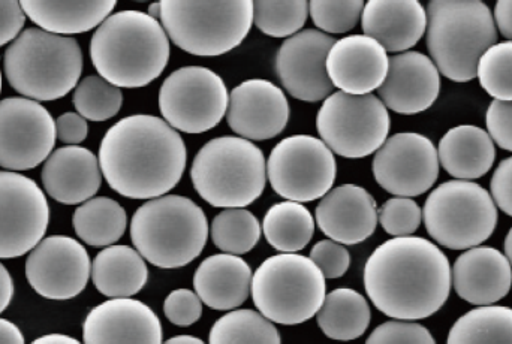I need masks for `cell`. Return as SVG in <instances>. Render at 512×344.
<instances>
[{"label":"cell","instance_id":"1","mask_svg":"<svg viewBox=\"0 0 512 344\" xmlns=\"http://www.w3.org/2000/svg\"><path fill=\"white\" fill-rule=\"evenodd\" d=\"M364 289L373 306L391 319L421 321L438 313L451 292L447 255L426 238L393 237L364 265Z\"/></svg>","mask_w":512,"mask_h":344},{"label":"cell","instance_id":"2","mask_svg":"<svg viewBox=\"0 0 512 344\" xmlns=\"http://www.w3.org/2000/svg\"><path fill=\"white\" fill-rule=\"evenodd\" d=\"M98 159L114 192L129 199H152L167 195L182 180L188 150L170 123L135 114L108 129Z\"/></svg>","mask_w":512,"mask_h":344},{"label":"cell","instance_id":"3","mask_svg":"<svg viewBox=\"0 0 512 344\" xmlns=\"http://www.w3.org/2000/svg\"><path fill=\"white\" fill-rule=\"evenodd\" d=\"M90 59L105 80L120 89H140L161 77L170 60V38L149 12L108 15L93 33Z\"/></svg>","mask_w":512,"mask_h":344},{"label":"cell","instance_id":"4","mask_svg":"<svg viewBox=\"0 0 512 344\" xmlns=\"http://www.w3.org/2000/svg\"><path fill=\"white\" fill-rule=\"evenodd\" d=\"M426 44L439 72L454 83L477 78L481 56L498 42L495 17L483 0H430Z\"/></svg>","mask_w":512,"mask_h":344},{"label":"cell","instance_id":"5","mask_svg":"<svg viewBox=\"0 0 512 344\" xmlns=\"http://www.w3.org/2000/svg\"><path fill=\"white\" fill-rule=\"evenodd\" d=\"M83 51L71 35L23 30L6 48L3 71L15 92L39 102L65 98L83 74Z\"/></svg>","mask_w":512,"mask_h":344},{"label":"cell","instance_id":"6","mask_svg":"<svg viewBox=\"0 0 512 344\" xmlns=\"http://www.w3.org/2000/svg\"><path fill=\"white\" fill-rule=\"evenodd\" d=\"M209 238V222L200 205L182 195L144 202L131 220V240L146 261L162 270L194 262Z\"/></svg>","mask_w":512,"mask_h":344},{"label":"cell","instance_id":"7","mask_svg":"<svg viewBox=\"0 0 512 344\" xmlns=\"http://www.w3.org/2000/svg\"><path fill=\"white\" fill-rule=\"evenodd\" d=\"M159 5L168 38L192 56L230 53L254 24V0H161Z\"/></svg>","mask_w":512,"mask_h":344},{"label":"cell","instance_id":"8","mask_svg":"<svg viewBox=\"0 0 512 344\" xmlns=\"http://www.w3.org/2000/svg\"><path fill=\"white\" fill-rule=\"evenodd\" d=\"M191 180L198 195L212 207H248L264 192L267 162L251 140L213 138L195 156Z\"/></svg>","mask_w":512,"mask_h":344},{"label":"cell","instance_id":"9","mask_svg":"<svg viewBox=\"0 0 512 344\" xmlns=\"http://www.w3.org/2000/svg\"><path fill=\"white\" fill-rule=\"evenodd\" d=\"M252 300L268 321L298 325L318 315L327 285L318 265L298 253L265 259L252 277Z\"/></svg>","mask_w":512,"mask_h":344},{"label":"cell","instance_id":"10","mask_svg":"<svg viewBox=\"0 0 512 344\" xmlns=\"http://www.w3.org/2000/svg\"><path fill=\"white\" fill-rule=\"evenodd\" d=\"M423 220L439 246L466 250L492 237L498 225V205L481 184L454 178L432 190L424 204Z\"/></svg>","mask_w":512,"mask_h":344},{"label":"cell","instance_id":"11","mask_svg":"<svg viewBox=\"0 0 512 344\" xmlns=\"http://www.w3.org/2000/svg\"><path fill=\"white\" fill-rule=\"evenodd\" d=\"M388 108L372 93L336 92L324 99L316 129L331 152L346 159L375 155L390 134Z\"/></svg>","mask_w":512,"mask_h":344},{"label":"cell","instance_id":"12","mask_svg":"<svg viewBox=\"0 0 512 344\" xmlns=\"http://www.w3.org/2000/svg\"><path fill=\"white\" fill-rule=\"evenodd\" d=\"M228 99L230 95L221 75L204 66H185L162 84L159 110L176 131L204 134L222 122Z\"/></svg>","mask_w":512,"mask_h":344},{"label":"cell","instance_id":"13","mask_svg":"<svg viewBox=\"0 0 512 344\" xmlns=\"http://www.w3.org/2000/svg\"><path fill=\"white\" fill-rule=\"evenodd\" d=\"M337 165L330 147L312 135H292L271 150L267 177L280 198L312 202L336 181Z\"/></svg>","mask_w":512,"mask_h":344},{"label":"cell","instance_id":"14","mask_svg":"<svg viewBox=\"0 0 512 344\" xmlns=\"http://www.w3.org/2000/svg\"><path fill=\"white\" fill-rule=\"evenodd\" d=\"M56 122L35 99L0 101V168L29 171L44 164L56 144Z\"/></svg>","mask_w":512,"mask_h":344},{"label":"cell","instance_id":"15","mask_svg":"<svg viewBox=\"0 0 512 344\" xmlns=\"http://www.w3.org/2000/svg\"><path fill=\"white\" fill-rule=\"evenodd\" d=\"M50 205L41 187L17 171H0V259L29 253L44 238Z\"/></svg>","mask_w":512,"mask_h":344},{"label":"cell","instance_id":"16","mask_svg":"<svg viewBox=\"0 0 512 344\" xmlns=\"http://www.w3.org/2000/svg\"><path fill=\"white\" fill-rule=\"evenodd\" d=\"M438 149L432 140L415 132L387 138L372 162L376 183L394 196L423 195L439 177Z\"/></svg>","mask_w":512,"mask_h":344},{"label":"cell","instance_id":"17","mask_svg":"<svg viewBox=\"0 0 512 344\" xmlns=\"http://www.w3.org/2000/svg\"><path fill=\"white\" fill-rule=\"evenodd\" d=\"M92 276V262L86 247L66 235L42 238L29 252L26 277L42 298L72 300L86 289Z\"/></svg>","mask_w":512,"mask_h":344},{"label":"cell","instance_id":"18","mask_svg":"<svg viewBox=\"0 0 512 344\" xmlns=\"http://www.w3.org/2000/svg\"><path fill=\"white\" fill-rule=\"evenodd\" d=\"M334 39L322 30L306 29L288 36L277 50L274 69L283 89L303 102L324 101L334 86L327 72V56Z\"/></svg>","mask_w":512,"mask_h":344},{"label":"cell","instance_id":"19","mask_svg":"<svg viewBox=\"0 0 512 344\" xmlns=\"http://www.w3.org/2000/svg\"><path fill=\"white\" fill-rule=\"evenodd\" d=\"M225 117L228 126L240 137L251 141L271 140L288 125V99L271 81L261 78L243 81L230 93Z\"/></svg>","mask_w":512,"mask_h":344},{"label":"cell","instance_id":"20","mask_svg":"<svg viewBox=\"0 0 512 344\" xmlns=\"http://www.w3.org/2000/svg\"><path fill=\"white\" fill-rule=\"evenodd\" d=\"M441 92V72L432 57L420 51H402L390 57L379 99L388 110L414 116L429 110Z\"/></svg>","mask_w":512,"mask_h":344},{"label":"cell","instance_id":"21","mask_svg":"<svg viewBox=\"0 0 512 344\" xmlns=\"http://www.w3.org/2000/svg\"><path fill=\"white\" fill-rule=\"evenodd\" d=\"M390 66L388 51L369 35H351L334 41L327 56V72L334 87L352 95L375 92Z\"/></svg>","mask_w":512,"mask_h":344},{"label":"cell","instance_id":"22","mask_svg":"<svg viewBox=\"0 0 512 344\" xmlns=\"http://www.w3.org/2000/svg\"><path fill=\"white\" fill-rule=\"evenodd\" d=\"M315 217L322 234L345 246L369 240L379 223L375 198L357 184L328 190L316 207Z\"/></svg>","mask_w":512,"mask_h":344},{"label":"cell","instance_id":"23","mask_svg":"<svg viewBox=\"0 0 512 344\" xmlns=\"http://www.w3.org/2000/svg\"><path fill=\"white\" fill-rule=\"evenodd\" d=\"M84 343H162L161 319L131 297L111 298L90 310L83 324Z\"/></svg>","mask_w":512,"mask_h":344},{"label":"cell","instance_id":"24","mask_svg":"<svg viewBox=\"0 0 512 344\" xmlns=\"http://www.w3.org/2000/svg\"><path fill=\"white\" fill-rule=\"evenodd\" d=\"M451 286L466 303L487 306L504 300L512 286V267L495 247L466 249L451 268Z\"/></svg>","mask_w":512,"mask_h":344},{"label":"cell","instance_id":"25","mask_svg":"<svg viewBox=\"0 0 512 344\" xmlns=\"http://www.w3.org/2000/svg\"><path fill=\"white\" fill-rule=\"evenodd\" d=\"M42 186L54 201L83 204L98 193L102 171L95 153L80 146L60 147L45 159Z\"/></svg>","mask_w":512,"mask_h":344},{"label":"cell","instance_id":"26","mask_svg":"<svg viewBox=\"0 0 512 344\" xmlns=\"http://www.w3.org/2000/svg\"><path fill=\"white\" fill-rule=\"evenodd\" d=\"M361 27L388 53H402L426 33V8L420 0H369L361 12Z\"/></svg>","mask_w":512,"mask_h":344},{"label":"cell","instance_id":"27","mask_svg":"<svg viewBox=\"0 0 512 344\" xmlns=\"http://www.w3.org/2000/svg\"><path fill=\"white\" fill-rule=\"evenodd\" d=\"M251 267L233 253H219L201 262L195 271L194 288L198 297L212 310L237 309L251 295Z\"/></svg>","mask_w":512,"mask_h":344},{"label":"cell","instance_id":"28","mask_svg":"<svg viewBox=\"0 0 512 344\" xmlns=\"http://www.w3.org/2000/svg\"><path fill=\"white\" fill-rule=\"evenodd\" d=\"M438 156L439 164L454 178L477 180L495 164V141L478 126H456L439 141Z\"/></svg>","mask_w":512,"mask_h":344},{"label":"cell","instance_id":"29","mask_svg":"<svg viewBox=\"0 0 512 344\" xmlns=\"http://www.w3.org/2000/svg\"><path fill=\"white\" fill-rule=\"evenodd\" d=\"M36 26L60 35H78L98 27L116 8L117 0H20Z\"/></svg>","mask_w":512,"mask_h":344},{"label":"cell","instance_id":"30","mask_svg":"<svg viewBox=\"0 0 512 344\" xmlns=\"http://www.w3.org/2000/svg\"><path fill=\"white\" fill-rule=\"evenodd\" d=\"M95 288L108 298L137 295L149 282L146 259L129 246H111L96 255L92 264Z\"/></svg>","mask_w":512,"mask_h":344},{"label":"cell","instance_id":"31","mask_svg":"<svg viewBox=\"0 0 512 344\" xmlns=\"http://www.w3.org/2000/svg\"><path fill=\"white\" fill-rule=\"evenodd\" d=\"M316 319L328 339L349 342L366 333L372 313L364 295L354 289L339 288L325 295Z\"/></svg>","mask_w":512,"mask_h":344},{"label":"cell","instance_id":"32","mask_svg":"<svg viewBox=\"0 0 512 344\" xmlns=\"http://www.w3.org/2000/svg\"><path fill=\"white\" fill-rule=\"evenodd\" d=\"M72 225L75 234L87 246L107 247L125 235L128 216L125 208L114 199L93 196L75 210Z\"/></svg>","mask_w":512,"mask_h":344},{"label":"cell","instance_id":"33","mask_svg":"<svg viewBox=\"0 0 512 344\" xmlns=\"http://www.w3.org/2000/svg\"><path fill=\"white\" fill-rule=\"evenodd\" d=\"M265 240L280 253H297L315 234V219L303 202L283 201L271 205L262 220Z\"/></svg>","mask_w":512,"mask_h":344},{"label":"cell","instance_id":"34","mask_svg":"<svg viewBox=\"0 0 512 344\" xmlns=\"http://www.w3.org/2000/svg\"><path fill=\"white\" fill-rule=\"evenodd\" d=\"M448 343H512V309L478 306L457 319L448 333Z\"/></svg>","mask_w":512,"mask_h":344},{"label":"cell","instance_id":"35","mask_svg":"<svg viewBox=\"0 0 512 344\" xmlns=\"http://www.w3.org/2000/svg\"><path fill=\"white\" fill-rule=\"evenodd\" d=\"M261 223L245 207L225 208L212 222V240L218 249L246 255L261 240Z\"/></svg>","mask_w":512,"mask_h":344},{"label":"cell","instance_id":"36","mask_svg":"<svg viewBox=\"0 0 512 344\" xmlns=\"http://www.w3.org/2000/svg\"><path fill=\"white\" fill-rule=\"evenodd\" d=\"M210 343H273L282 342L273 322L255 310H231L215 322Z\"/></svg>","mask_w":512,"mask_h":344},{"label":"cell","instance_id":"37","mask_svg":"<svg viewBox=\"0 0 512 344\" xmlns=\"http://www.w3.org/2000/svg\"><path fill=\"white\" fill-rule=\"evenodd\" d=\"M75 110L90 122H107L119 114L123 104L120 87L101 75H89L75 87L72 96Z\"/></svg>","mask_w":512,"mask_h":344},{"label":"cell","instance_id":"38","mask_svg":"<svg viewBox=\"0 0 512 344\" xmlns=\"http://www.w3.org/2000/svg\"><path fill=\"white\" fill-rule=\"evenodd\" d=\"M307 17V0H254V23L271 38H288L300 32Z\"/></svg>","mask_w":512,"mask_h":344},{"label":"cell","instance_id":"39","mask_svg":"<svg viewBox=\"0 0 512 344\" xmlns=\"http://www.w3.org/2000/svg\"><path fill=\"white\" fill-rule=\"evenodd\" d=\"M478 80L492 98L512 101V41L496 42L478 62Z\"/></svg>","mask_w":512,"mask_h":344},{"label":"cell","instance_id":"40","mask_svg":"<svg viewBox=\"0 0 512 344\" xmlns=\"http://www.w3.org/2000/svg\"><path fill=\"white\" fill-rule=\"evenodd\" d=\"M364 0H310L313 24L325 33H346L361 20Z\"/></svg>","mask_w":512,"mask_h":344},{"label":"cell","instance_id":"41","mask_svg":"<svg viewBox=\"0 0 512 344\" xmlns=\"http://www.w3.org/2000/svg\"><path fill=\"white\" fill-rule=\"evenodd\" d=\"M378 220L391 237H408L420 228L423 210L411 196H394L378 210Z\"/></svg>","mask_w":512,"mask_h":344},{"label":"cell","instance_id":"42","mask_svg":"<svg viewBox=\"0 0 512 344\" xmlns=\"http://www.w3.org/2000/svg\"><path fill=\"white\" fill-rule=\"evenodd\" d=\"M366 343H436L435 337L423 325L417 324V321H397L385 322L379 325L369 337Z\"/></svg>","mask_w":512,"mask_h":344},{"label":"cell","instance_id":"43","mask_svg":"<svg viewBox=\"0 0 512 344\" xmlns=\"http://www.w3.org/2000/svg\"><path fill=\"white\" fill-rule=\"evenodd\" d=\"M203 304L197 292L176 289L165 298L164 313L176 327H191L203 316Z\"/></svg>","mask_w":512,"mask_h":344},{"label":"cell","instance_id":"44","mask_svg":"<svg viewBox=\"0 0 512 344\" xmlns=\"http://www.w3.org/2000/svg\"><path fill=\"white\" fill-rule=\"evenodd\" d=\"M309 258L318 265L325 279H340L351 265V255L345 244L337 243L331 238L316 243L310 250Z\"/></svg>","mask_w":512,"mask_h":344},{"label":"cell","instance_id":"45","mask_svg":"<svg viewBox=\"0 0 512 344\" xmlns=\"http://www.w3.org/2000/svg\"><path fill=\"white\" fill-rule=\"evenodd\" d=\"M486 125L495 144L512 152V101L495 99L487 110Z\"/></svg>","mask_w":512,"mask_h":344},{"label":"cell","instance_id":"46","mask_svg":"<svg viewBox=\"0 0 512 344\" xmlns=\"http://www.w3.org/2000/svg\"><path fill=\"white\" fill-rule=\"evenodd\" d=\"M26 23L20 0H0V47L11 44Z\"/></svg>","mask_w":512,"mask_h":344},{"label":"cell","instance_id":"47","mask_svg":"<svg viewBox=\"0 0 512 344\" xmlns=\"http://www.w3.org/2000/svg\"><path fill=\"white\" fill-rule=\"evenodd\" d=\"M490 192L498 208L512 217V156L504 159L496 168L490 183Z\"/></svg>","mask_w":512,"mask_h":344},{"label":"cell","instance_id":"48","mask_svg":"<svg viewBox=\"0 0 512 344\" xmlns=\"http://www.w3.org/2000/svg\"><path fill=\"white\" fill-rule=\"evenodd\" d=\"M89 135V125L80 113H65L56 120V138L68 146H78Z\"/></svg>","mask_w":512,"mask_h":344},{"label":"cell","instance_id":"49","mask_svg":"<svg viewBox=\"0 0 512 344\" xmlns=\"http://www.w3.org/2000/svg\"><path fill=\"white\" fill-rule=\"evenodd\" d=\"M493 17L502 36L512 41V0H496Z\"/></svg>","mask_w":512,"mask_h":344},{"label":"cell","instance_id":"50","mask_svg":"<svg viewBox=\"0 0 512 344\" xmlns=\"http://www.w3.org/2000/svg\"><path fill=\"white\" fill-rule=\"evenodd\" d=\"M14 298V280L8 268L0 262V313L5 312Z\"/></svg>","mask_w":512,"mask_h":344},{"label":"cell","instance_id":"51","mask_svg":"<svg viewBox=\"0 0 512 344\" xmlns=\"http://www.w3.org/2000/svg\"><path fill=\"white\" fill-rule=\"evenodd\" d=\"M0 343H24V336L20 328L6 319H0Z\"/></svg>","mask_w":512,"mask_h":344},{"label":"cell","instance_id":"52","mask_svg":"<svg viewBox=\"0 0 512 344\" xmlns=\"http://www.w3.org/2000/svg\"><path fill=\"white\" fill-rule=\"evenodd\" d=\"M36 344H56V343H71L77 344L78 340L74 337L65 336V334H48V336L39 337V339L33 340Z\"/></svg>","mask_w":512,"mask_h":344},{"label":"cell","instance_id":"53","mask_svg":"<svg viewBox=\"0 0 512 344\" xmlns=\"http://www.w3.org/2000/svg\"><path fill=\"white\" fill-rule=\"evenodd\" d=\"M167 343H170V344H173V343H197V344H201V343H203V340L198 339V337H194V336H176V337H171V339H168Z\"/></svg>","mask_w":512,"mask_h":344},{"label":"cell","instance_id":"54","mask_svg":"<svg viewBox=\"0 0 512 344\" xmlns=\"http://www.w3.org/2000/svg\"><path fill=\"white\" fill-rule=\"evenodd\" d=\"M505 256L510 261L512 267V228L508 231L507 238H505Z\"/></svg>","mask_w":512,"mask_h":344},{"label":"cell","instance_id":"55","mask_svg":"<svg viewBox=\"0 0 512 344\" xmlns=\"http://www.w3.org/2000/svg\"><path fill=\"white\" fill-rule=\"evenodd\" d=\"M0 93H2V71H0Z\"/></svg>","mask_w":512,"mask_h":344},{"label":"cell","instance_id":"56","mask_svg":"<svg viewBox=\"0 0 512 344\" xmlns=\"http://www.w3.org/2000/svg\"><path fill=\"white\" fill-rule=\"evenodd\" d=\"M135 2H147V0H135Z\"/></svg>","mask_w":512,"mask_h":344}]
</instances>
